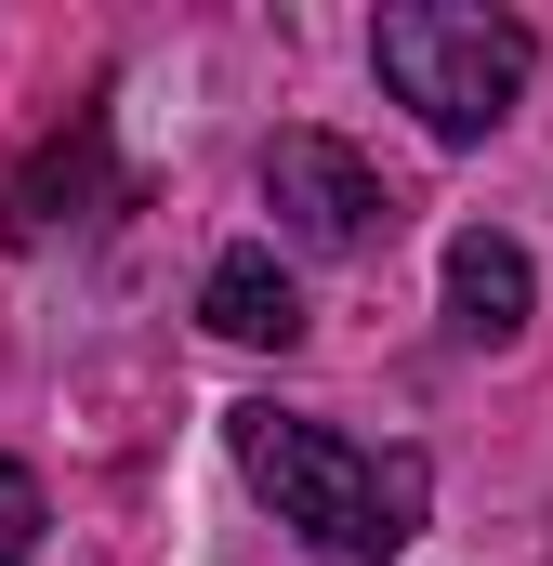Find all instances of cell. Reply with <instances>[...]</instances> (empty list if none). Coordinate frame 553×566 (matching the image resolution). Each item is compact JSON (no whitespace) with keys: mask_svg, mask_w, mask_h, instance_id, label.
<instances>
[{"mask_svg":"<svg viewBox=\"0 0 553 566\" xmlns=\"http://www.w3.org/2000/svg\"><path fill=\"white\" fill-rule=\"evenodd\" d=\"M0 566H40V474L0 461Z\"/></svg>","mask_w":553,"mask_h":566,"instance_id":"52a82bcc","label":"cell"},{"mask_svg":"<svg viewBox=\"0 0 553 566\" xmlns=\"http://www.w3.org/2000/svg\"><path fill=\"white\" fill-rule=\"evenodd\" d=\"M264 211H276L290 251H369V238L396 224L383 171H369L343 133H276L264 145Z\"/></svg>","mask_w":553,"mask_h":566,"instance_id":"3957f363","label":"cell"},{"mask_svg":"<svg viewBox=\"0 0 553 566\" xmlns=\"http://www.w3.org/2000/svg\"><path fill=\"white\" fill-rule=\"evenodd\" d=\"M198 316H211L225 343H276V356L303 343V290H290V264H276L264 238H251V251H225V264L198 277Z\"/></svg>","mask_w":553,"mask_h":566,"instance_id":"8992f818","label":"cell"},{"mask_svg":"<svg viewBox=\"0 0 553 566\" xmlns=\"http://www.w3.org/2000/svg\"><path fill=\"white\" fill-rule=\"evenodd\" d=\"M93 198H106V119L80 106L27 171H0V238H53V224H80Z\"/></svg>","mask_w":553,"mask_h":566,"instance_id":"277c9868","label":"cell"},{"mask_svg":"<svg viewBox=\"0 0 553 566\" xmlns=\"http://www.w3.org/2000/svg\"><path fill=\"white\" fill-rule=\"evenodd\" d=\"M225 448L276 501V527H303V554H330V566L409 554L421 514H435V461L421 448H356V434L303 422V409H225Z\"/></svg>","mask_w":553,"mask_h":566,"instance_id":"6da1fadb","label":"cell"},{"mask_svg":"<svg viewBox=\"0 0 553 566\" xmlns=\"http://www.w3.org/2000/svg\"><path fill=\"white\" fill-rule=\"evenodd\" d=\"M369 66L435 145H488L514 119V93L541 80V40L528 13H488V0H396L369 27Z\"/></svg>","mask_w":553,"mask_h":566,"instance_id":"7a4b0ae2","label":"cell"},{"mask_svg":"<svg viewBox=\"0 0 553 566\" xmlns=\"http://www.w3.org/2000/svg\"><path fill=\"white\" fill-rule=\"evenodd\" d=\"M528 303H541V277H528V251H514L501 224H461V238H448V329H461V343H514Z\"/></svg>","mask_w":553,"mask_h":566,"instance_id":"5b68a950","label":"cell"}]
</instances>
